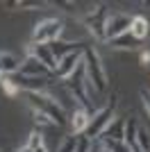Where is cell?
<instances>
[{"instance_id":"11","label":"cell","mask_w":150,"mask_h":152,"mask_svg":"<svg viewBox=\"0 0 150 152\" xmlns=\"http://www.w3.org/2000/svg\"><path fill=\"white\" fill-rule=\"evenodd\" d=\"M102 141H116V143H125V121L123 118H116L107 125V129L100 134Z\"/></svg>"},{"instance_id":"10","label":"cell","mask_w":150,"mask_h":152,"mask_svg":"<svg viewBox=\"0 0 150 152\" xmlns=\"http://www.w3.org/2000/svg\"><path fill=\"white\" fill-rule=\"evenodd\" d=\"M18 73L21 75H27V77H48V80H50V75H52V70H48L43 64L39 61V59H34L32 55H27V57L21 61Z\"/></svg>"},{"instance_id":"20","label":"cell","mask_w":150,"mask_h":152,"mask_svg":"<svg viewBox=\"0 0 150 152\" xmlns=\"http://www.w3.org/2000/svg\"><path fill=\"white\" fill-rule=\"evenodd\" d=\"M91 150H93V139H89L87 134H80V136H77L75 152H91Z\"/></svg>"},{"instance_id":"5","label":"cell","mask_w":150,"mask_h":152,"mask_svg":"<svg viewBox=\"0 0 150 152\" xmlns=\"http://www.w3.org/2000/svg\"><path fill=\"white\" fill-rule=\"evenodd\" d=\"M107 7L105 5H98L93 7V12L89 14V16H84L82 18V23L89 27V32L93 34L98 41H105V20H107Z\"/></svg>"},{"instance_id":"19","label":"cell","mask_w":150,"mask_h":152,"mask_svg":"<svg viewBox=\"0 0 150 152\" xmlns=\"http://www.w3.org/2000/svg\"><path fill=\"white\" fill-rule=\"evenodd\" d=\"M0 84H2V91L7 93V98H16V95L21 93V89L14 84L12 77H2V80H0Z\"/></svg>"},{"instance_id":"3","label":"cell","mask_w":150,"mask_h":152,"mask_svg":"<svg viewBox=\"0 0 150 152\" xmlns=\"http://www.w3.org/2000/svg\"><path fill=\"white\" fill-rule=\"evenodd\" d=\"M114 111H116V93H112V98L107 100V104L102 109H98L93 114V118H91V123H89V127H87V136L89 139H100V134L107 129V125L112 123V118H114Z\"/></svg>"},{"instance_id":"21","label":"cell","mask_w":150,"mask_h":152,"mask_svg":"<svg viewBox=\"0 0 150 152\" xmlns=\"http://www.w3.org/2000/svg\"><path fill=\"white\" fill-rule=\"evenodd\" d=\"M43 145H46V143H43V136L34 129V132L30 134V139H27V148H30V150H37V148H43Z\"/></svg>"},{"instance_id":"2","label":"cell","mask_w":150,"mask_h":152,"mask_svg":"<svg viewBox=\"0 0 150 152\" xmlns=\"http://www.w3.org/2000/svg\"><path fill=\"white\" fill-rule=\"evenodd\" d=\"M84 68H87V82L93 86V91L96 93H105L107 91V73H105L100 55L91 45H84Z\"/></svg>"},{"instance_id":"22","label":"cell","mask_w":150,"mask_h":152,"mask_svg":"<svg viewBox=\"0 0 150 152\" xmlns=\"http://www.w3.org/2000/svg\"><path fill=\"white\" fill-rule=\"evenodd\" d=\"M75 145H77V136H68V139L59 145L57 152H75Z\"/></svg>"},{"instance_id":"14","label":"cell","mask_w":150,"mask_h":152,"mask_svg":"<svg viewBox=\"0 0 150 152\" xmlns=\"http://www.w3.org/2000/svg\"><path fill=\"white\" fill-rule=\"evenodd\" d=\"M80 48H84V43H71V41H55V43H50V50H52V55H55V59L59 61V59H64L66 55H71V52L80 50Z\"/></svg>"},{"instance_id":"12","label":"cell","mask_w":150,"mask_h":152,"mask_svg":"<svg viewBox=\"0 0 150 152\" xmlns=\"http://www.w3.org/2000/svg\"><path fill=\"white\" fill-rule=\"evenodd\" d=\"M89 123H91V116L84 111L82 107H77L73 111V116H71V132H73V136H80V134L87 132Z\"/></svg>"},{"instance_id":"6","label":"cell","mask_w":150,"mask_h":152,"mask_svg":"<svg viewBox=\"0 0 150 152\" xmlns=\"http://www.w3.org/2000/svg\"><path fill=\"white\" fill-rule=\"evenodd\" d=\"M130 23H132V16H125V14H109L105 20V41H114L116 37L130 32Z\"/></svg>"},{"instance_id":"23","label":"cell","mask_w":150,"mask_h":152,"mask_svg":"<svg viewBox=\"0 0 150 152\" xmlns=\"http://www.w3.org/2000/svg\"><path fill=\"white\" fill-rule=\"evenodd\" d=\"M32 118H34V123H37V125H55V123L50 121L46 114H39V111H32Z\"/></svg>"},{"instance_id":"13","label":"cell","mask_w":150,"mask_h":152,"mask_svg":"<svg viewBox=\"0 0 150 152\" xmlns=\"http://www.w3.org/2000/svg\"><path fill=\"white\" fill-rule=\"evenodd\" d=\"M130 34L139 41H146L150 34V23L146 16H132V23H130Z\"/></svg>"},{"instance_id":"15","label":"cell","mask_w":150,"mask_h":152,"mask_svg":"<svg viewBox=\"0 0 150 152\" xmlns=\"http://www.w3.org/2000/svg\"><path fill=\"white\" fill-rule=\"evenodd\" d=\"M18 57H14L12 52H0V75H14V73H18Z\"/></svg>"},{"instance_id":"18","label":"cell","mask_w":150,"mask_h":152,"mask_svg":"<svg viewBox=\"0 0 150 152\" xmlns=\"http://www.w3.org/2000/svg\"><path fill=\"white\" fill-rule=\"evenodd\" d=\"M137 148L141 152H150V132L143 129V127H139V132H137Z\"/></svg>"},{"instance_id":"4","label":"cell","mask_w":150,"mask_h":152,"mask_svg":"<svg viewBox=\"0 0 150 152\" xmlns=\"http://www.w3.org/2000/svg\"><path fill=\"white\" fill-rule=\"evenodd\" d=\"M62 30H64V23L59 18H46L34 27V32H32V43H43V45L55 43V41H59V37H62Z\"/></svg>"},{"instance_id":"16","label":"cell","mask_w":150,"mask_h":152,"mask_svg":"<svg viewBox=\"0 0 150 152\" xmlns=\"http://www.w3.org/2000/svg\"><path fill=\"white\" fill-rule=\"evenodd\" d=\"M109 43H112V48H116V50H137L139 45H141V41L134 39L130 32H125V34L116 37L114 41H109Z\"/></svg>"},{"instance_id":"26","label":"cell","mask_w":150,"mask_h":152,"mask_svg":"<svg viewBox=\"0 0 150 152\" xmlns=\"http://www.w3.org/2000/svg\"><path fill=\"white\" fill-rule=\"evenodd\" d=\"M139 64H141L143 68H146V66L150 64V50H143L141 55H139Z\"/></svg>"},{"instance_id":"1","label":"cell","mask_w":150,"mask_h":152,"mask_svg":"<svg viewBox=\"0 0 150 152\" xmlns=\"http://www.w3.org/2000/svg\"><path fill=\"white\" fill-rule=\"evenodd\" d=\"M27 104L32 107V111L46 114L57 127L66 125V111L62 109V104L52 95L43 93V91H32V93H27Z\"/></svg>"},{"instance_id":"27","label":"cell","mask_w":150,"mask_h":152,"mask_svg":"<svg viewBox=\"0 0 150 152\" xmlns=\"http://www.w3.org/2000/svg\"><path fill=\"white\" fill-rule=\"evenodd\" d=\"M98 152H112V150H109L107 145H100V148H98Z\"/></svg>"},{"instance_id":"8","label":"cell","mask_w":150,"mask_h":152,"mask_svg":"<svg viewBox=\"0 0 150 152\" xmlns=\"http://www.w3.org/2000/svg\"><path fill=\"white\" fill-rule=\"evenodd\" d=\"M27 52H30L34 59H39V61L43 64L48 70H52V75H55V70H57V59H55V55H52V50H50V45L30 43V45H27Z\"/></svg>"},{"instance_id":"7","label":"cell","mask_w":150,"mask_h":152,"mask_svg":"<svg viewBox=\"0 0 150 152\" xmlns=\"http://www.w3.org/2000/svg\"><path fill=\"white\" fill-rule=\"evenodd\" d=\"M82 57H84V48H80V50H75V52H71V55H66L64 59H59V61H57L55 75L59 77V80H66L68 75H73V70L77 68V64L82 61Z\"/></svg>"},{"instance_id":"25","label":"cell","mask_w":150,"mask_h":152,"mask_svg":"<svg viewBox=\"0 0 150 152\" xmlns=\"http://www.w3.org/2000/svg\"><path fill=\"white\" fill-rule=\"evenodd\" d=\"M57 7H64L68 14L75 12V2H66V0H57Z\"/></svg>"},{"instance_id":"24","label":"cell","mask_w":150,"mask_h":152,"mask_svg":"<svg viewBox=\"0 0 150 152\" xmlns=\"http://www.w3.org/2000/svg\"><path fill=\"white\" fill-rule=\"evenodd\" d=\"M139 95H141L143 109H146V114H148V118H150V91L148 89H141V91H139Z\"/></svg>"},{"instance_id":"17","label":"cell","mask_w":150,"mask_h":152,"mask_svg":"<svg viewBox=\"0 0 150 152\" xmlns=\"http://www.w3.org/2000/svg\"><path fill=\"white\" fill-rule=\"evenodd\" d=\"M137 132H139V123H137V118L125 121V145H127V148L137 145Z\"/></svg>"},{"instance_id":"29","label":"cell","mask_w":150,"mask_h":152,"mask_svg":"<svg viewBox=\"0 0 150 152\" xmlns=\"http://www.w3.org/2000/svg\"><path fill=\"white\" fill-rule=\"evenodd\" d=\"M130 152H141V150H139L137 145H132V148H130Z\"/></svg>"},{"instance_id":"9","label":"cell","mask_w":150,"mask_h":152,"mask_svg":"<svg viewBox=\"0 0 150 152\" xmlns=\"http://www.w3.org/2000/svg\"><path fill=\"white\" fill-rule=\"evenodd\" d=\"M12 80L21 91H27V93H32V91H46V86L50 84L48 77H27V75H21V73H14Z\"/></svg>"},{"instance_id":"30","label":"cell","mask_w":150,"mask_h":152,"mask_svg":"<svg viewBox=\"0 0 150 152\" xmlns=\"http://www.w3.org/2000/svg\"><path fill=\"white\" fill-rule=\"evenodd\" d=\"M0 80H2V75H0Z\"/></svg>"},{"instance_id":"28","label":"cell","mask_w":150,"mask_h":152,"mask_svg":"<svg viewBox=\"0 0 150 152\" xmlns=\"http://www.w3.org/2000/svg\"><path fill=\"white\" fill-rule=\"evenodd\" d=\"M16 152H32V150H30V148H27V145H25V148H18V150H16Z\"/></svg>"}]
</instances>
